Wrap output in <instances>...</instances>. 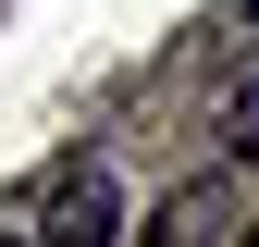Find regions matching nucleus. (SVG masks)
Instances as JSON below:
<instances>
[{
    "instance_id": "f257e3e1",
    "label": "nucleus",
    "mask_w": 259,
    "mask_h": 247,
    "mask_svg": "<svg viewBox=\"0 0 259 247\" xmlns=\"http://www.w3.org/2000/svg\"><path fill=\"white\" fill-rule=\"evenodd\" d=\"M37 247H123V185L99 161H62L37 185Z\"/></svg>"
},
{
    "instance_id": "f03ea898",
    "label": "nucleus",
    "mask_w": 259,
    "mask_h": 247,
    "mask_svg": "<svg viewBox=\"0 0 259 247\" xmlns=\"http://www.w3.org/2000/svg\"><path fill=\"white\" fill-rule=\"evenodd\" d=\"M0 247H37V235H25V223H0Z\"/></svg>"
},
{
    "instance_id": "7ed1b4c3",
    "label": "nucleus",
    "mask_w": 259,
    "mask_h": 247,
    "mask_svg": "<svg viewBox=\"0 0 259 247\" xmlns=\"http://www.w3.org/2000/svg\"><path fill=\"white\" fill-rule=\"evenodd\" d=\"M136 247H185V235H136Z\"/></svg>"
}]
</instances>
